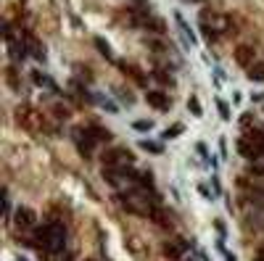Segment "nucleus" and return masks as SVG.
I'll return each mask as SVG.
<instances>
[{
  "label": "nucleus",
  "mask_w": 264,
  "mask_h": 261,
  "mask_svg": "<svg viewBox=\"0 0 264 261\" xmlns=\"http://www.w3.org/2000/svg\"><path fill=\"white\" fill-rule=\"evenodd\" d=\"M220 111H222V119H230V111H227V103L220 100Z\"/></svg>",
  "instance_id": "25"
},
{
  "label": "nucleus",
  "mask_w": 264,
  "mask_h": 261,
  "mask_svg": "<svg viewBox=\"0 0 264 261\" xmlns=\"http://www.w3.org/2000/svg\"><path fill=\"white\" fill-rule=\"evenodd\" d=\"M95 45H98V50H101L106 58H114V56H111V48H108V42L103 40V37H95Z\"/></svg>",
  "instance_id": "15"
},
{
  "label": "nucleus",
  "mask_w": 264,
  "mask_h": 261,
  "mask_svg": "<svg viewBox=\"0 0 264 261\" xmlns=\"http://www.w3.org/2000/svg\"><path fill=\"white\" fill-rule=\"evenodd\" d=\"M35 211H32V208H27V206H21V208H19V211H16V224L19 227H32V224H35Z\"/></svg>",
  "instance_id": "9"
},
{
  "label": "nucleus",
  "mask_w": 264,
  "mask_h": 261,
  "mask_svg": "<svg viewBox=\"0 0 264 261\" xmlns=\"http://www.w3.org/2000/svg\"><path fill=\"white\" fill-rule=\"evenodd\" d=\"M8 53H11V58H14V61H19V58L27 56V50H24V45H16L14 40H8Z\"/></svg>",
  "instance_id": "12"
},
{
  "label": "nucleus",
  "mask_w": 264,
  "mask_h": 261,
  "mask_svg": "<svg viewBox=\"0 0 264 261\" xmlns=\"http://www.w3.org/2000/svg\"><path fill=\"white\" fill-rule=\"evenodd\" d=\"M37 243H40L45 251H61L63 243H66V227L59 224V221H50V224H45L42 230H37Z\"/></svg>",
  "instance_id": "2"
},
{
  "label": "nucleus",
  "mask_w": 264,
  "mask_h": 261,
  "mask_svg": "<svg viewBox=\"0 0 264 261\" xmlns=\"http://www.w3.org/2000/svg\"><path fill=\"white\" fill-rule=\"evenodd\" d=\"M262 145H264V135L251 129L248 135H243V138L238 140V153H241L243 159H259V156H264Z\"/></svg>",
  "instance_id": "3"
},
{
  "label": "nucleus",
  "mask_w": 264,
  "mask_h": 261,
  "mask_svg": "<svg viewBox=\"0 0 264 261\" xmlns=\"http://www.w3.org/2000/svg\"><path fill=\"white\" fill-rule=\"evenodd\" d=\"M153 121L151 119H143V121H135V129H151Z\"/></svg>",
  "instance_id": "21"
},
{
  "label": "nucleus",
  "mask_w": 264,
  "mask_h": 261,
  "mask_svg": "<svg viewBox=\"0 0 264 261\" xmlns=\"http://www.w3.org/2000/svg\"><path fill=\"white\" fill-rule=\"evenodd\" d=\"M132 3H145V0H132Z\"/></svg>",
  "instance_id": "28"
},
{
  "label": "nucleus",
  "mask_w": 264,
  "mask_h": 261,
  "mask_svg": "<svg viewBox=\"0 0 264 261\" xmlns=\"http://www.w3.org/2000/svg\"><path fill=\"white\" fill-rule=\"evenodd\" d=\"M262 153H264V145H262Z\"/></svg>",
  "instance_id": "30"
},
{
  "label": "nucleus",
  "mask_w": 264,
  "mask_h": 261,
  "mask_svg": "<svg viewBox=\"0 0 264 261\" xmlns=\"http://www.w3.org/2000/svg\"><path fill=\"white\" fill-rule=\"evenodd\" d=\"M119 69L124 71L127 77H132V80L138 82V84H143V82H145V77H143V74H140V71H138V66H130V63H119Z\"/></svg>",
  "instance_id": "10"
},
{
  "label": "nucleus",
  "mask_w": 264,
  "mask_h": 261,
  "mask_svg": "<svg viewBox=\"0 0 264 261\" xmlns=\"http://www.w3.org/2000/svg\"><path fill=\"white\" fill-rule=\"evenodd\" d=\"M248 80L251 82H264V63H254L248 69Z\"/></svg>",
  "instance_id": "11"
},
{
  "label": "nucleus",
  "mask_w": 264,
  "mask_h": 261,
  "mask_svg": "<svg viewBox=\"0 0 264 261\" xmlns=\"http://www.w3.org/2000/svg\"><path fill=\"white\" fill-rule=\"evenodd\" d=\"M135 161V156L130 151H124V148H114V151L103 153V164L106 166H130Z\"/></svg>",
  "instance_id": "5"
},
{
  "label": "nucleus",
  "mask_w": 264,
  "mask_h": 261,
  "mask_svg": "<svg viewBox=\"0 0 264 261\" xmlns=\"http://www.w3.org/2000/svg\"><path fill=\"white\" fill-rule=\"evenodd\" d=\"M153 77H156V80L162 82V84H172V77L166 74V71H153Z\"/></svg>",
  "instance_id": "19"
},
{
  "label": "nucleus",
  "mask_w": 264,
  "mask_h": 261,
  "mask_svg": "<svg viewBox=\"0 0 264 261\" xmlns=\"http://www.w3.org/2000/svg\"><path fill=\"white\" fill-rule=\"evenodd\" d=\"M251 174H256V177H264V166H251Z\"/></svg>",
  "instance_id": "26"
},
{
  "label": "nucleus",
  "mask_w": 264,
  "mask_h": 261,
  "mask_svg": "<svg viewBox=\"0 0 264 261\" xmlns=\"http://www.w3.org/2000/svg\"><path fill=\"white\" fill-rule=\"evenodd\" d=\"M16 119H19V124H21V127H27L29 132H37V129H42V116H40V111H35V108H29V106H21V108H19Z\"/></svg>",
  "instance_id": "4"
},
{
  "label": "nucleus",
  "mask_w": 264,
  "mask_h": 261,
  "mask_svg": "<svg viewBox=\"0 0 264 261\" xmlns=\"http://www.w3.org/2000/svg\"><path fill=\"white\" fill-rule=\"evenodd\" d=\"M203 37H206V40L211 42V40H214L217 35H214V29H211V27H203Z\"/></svg>",
  "instance_id": "23"
},
{
  "label": "nucleus",
  "mask_w": 264,
  "mask_h": 261,
  "mask_svg": "<svg viewBox=\"0 0 264 261\" xmlns=\"http://www.w3.org/2000/svg\"><path fill=\"white\" fill-rule=\"evenodd\" d=\"M5 77H8V84H11V87H19V80H16V69H8V71H5Z\"/></svg>",
  "instance_id": "20"
},
{
  "label": "nucleus",
  "mask_w": 264,
  "mask_h": 261,
  "mask_svg": "<svg viewBox=\"0 0 264 261\" xmlns=\"http://www.w3.org/2000/svg\"><path fill=\"white\" fill-rule=\"evenodd\" d=\"M162 253L169 261H180V259H183V253H185V243H183V240H166V243L162 245Z\"/></svg>",
  "instance_id": "6"
},
{
  "label": "nucleus",
  "mask_w": 264,
  "mask_h": 261,
  "mask_svg": "<svg viewBox=\"0 0 264 261\" xmlns=\"http://www.w3.org/2000/svg\"><path fill=\"white\" fill-rule=\"evenodd\" d=\"M235 63L238 66H246V69L254 66V48H251V45H238L235 48Z\"/></svg>",
  "instance_id": "7"
},
{
  "label": "nucleus",
  "mask_w": 264,
  "mask_h": 261,
  "mask_svg": "<svg viewBox=\"0 0 264 261\" xmlns=\"http://www.w3.org/2000/svg\"><path fill=\"white\" fill-rule=\"evenodd\" d=\"M140 148H143V151H151V153H162V145H159V142H151V140H143Z\"/></svg>",
  "instance_id": "16"
},
{
  "label": "nucleus",
  "mask_w": 264,
  "mask_h": 261,
  "mask_svg": "<svg viewBox=\"0 0 264 261\" xmlns=\"http://www.w3.org/2000/svg\"><path fill=\"white\" fill-rule=\"evenodd\" d=\"M145 29H151V32H156V35H164V21L162 19H145Z\"/></svg>",
  "instance_id": "13"
},
{
  "label": "nucleus",
  "mask_w": 264,
  "mask_h": 261,
  "mask_svg": "<svg viewBox=\"0 0 264 261\" xmlns=\"http://www.w3.org/2000/svg\"><path fill=\"white\" fill-rule=\"evenodd\" d=\"M145 100L151 103L153 108H159V111H166V108H169V98H166L162 90H148V93H145Z\"/></svg>",
  "instance_id": "8"
},
{
  "label": "nucleus",
  "mask_w": 264,
  "mask_h": 261,
  "mask_svg": "<svg viewBox=\"0 0 264 261\" xmlns=\"http://www.w3.org/2000/svg\"><path fill=\"white\" fill-rule=\"evenodd\" d=\"M256 261H264V248H262V253H259V256H256Z\"/></svg>",
  "instance_id": "27"
},
{
  "label": "nucleus",
  "mask_w": 264,
  "mask_h": 261,
  "mask_svg": "<svg viewBox=\"0 0 264 261\" xmlns=\"http://www.w3.org/2000/svg\"><path fill=\"white\" fill-rule=\"evenodd\" d=\"M193 3H203V0H193Z\"/></svg>",
  "instance_id": "29"
},
{
  "label": "nucleus",
  "mask_w": 264,
  "mask_h": 261,
  "mask_svg": "<svg viewBox=\"0 0 264 261\" xmlns=\"http://www.w3.org/2000/svg\"><path fill=\"white\" fill-rule=\"evenodd\" d=\"M180 132H183V124H172V127H166L164 138H177Z\"/></svg>",
  "instance_id": "18"
},
{
  "label": "nucleus",
  "mask_w": 264,
  "mask_h": 261,
  "mask_svg": "<svg viewBox=\"0 0 264 261\" xmlns=\"http://www.w3.org/2000/svg\"><path fill=\"white\" fill-rule=\"evenodd\" d=\"M29 48H32V56H35V58H45V50L40 48V42H37L32 35H29Z\"/></svg>",
  "instance_id": "14"
},
{
  "label": "nucleus",
  "mask_w": 264,
  "mask_h": 261,
  "mask_svg": "<svg viewBox=\"0 0 264 261\" xmlns=\"http://www.w3.org/2000/svg\"><path fill=\"white\" fill-rule=\"evenodd\" d=\"M122 203L127 206V211L140 214V217H153V214H156V195H148L145 187L124 193L122 195Z\"/></svg>",
  "instance_id": "1"
},
{
  "label": "nucleus",
  "mask_w": 264,
  "mask_h": 261,
  "mask_svg": "<svg viewBox=\"0 0 264 261\" xmlns=\"http://www.w3.org/2000/svg\"><path fill=\"white\" fill-rule=\"evenodd\" d=\"M148 48H151L153 53H162V50H164V45H162V42H148Z\"/></svg>",
  "instance_id": "24"
},
{
  "label": "nucleus",
  "mask_w": 264,
  "mask_h": 261,
  "mask_svg": "<svg viewBox=\"0 0 264 261\" xmlns=\"http://www.w3.org/2000/svg\"><path fill=\"white\" fill-rule=\"evenodd\" d=\"M188 108H190L193 116H201V114H203V111H201V103H198V98H190V100H188Z\"/></svg>",
  "instance_id": "17"
},
{
  "label": "nucleus",
  "mask_w": 264,
  "mask_h": 261,
  "mask_svg": "<svg viewBox=\"0 0 264 261\" xmlns=\"http://www.w3.org/2000/svg\"><path fill=\"white\" fill-rule=\"evenodd\" d=\"M56 116H59V119H69V108H61V106H56Z\"/></svg>",
  "instance_id": "22"
}]
</instances>
